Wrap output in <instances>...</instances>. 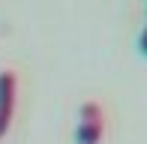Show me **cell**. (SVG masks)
<instances>
[{
    "label": "cell",
    "mask_w": 147,
    "mask_h": 144,
    "mask_svg": "<svg viewBox=\"0 0 147 144\" xmlns=\"http://www.w3.org/2000/svg\"><path fill=\"white\" fill-rule=\"evenodd\" d=\"M99 138H102V108L87 102V105H81L78 144H99Z\"/></svg>",
    "instance_id": "6da1fadb"
},
{
    "label": "cell",
    "mask_w": 147,
    "mask_h": 144,
    "mask_svg": "<svg viewBox=\"0 0 147 144\" xmlns=\"http://www.w3.org/2000/svg\"><path fill=\"white\" fill-rule=\"evenodd\" d=\"M12 108H15V72H0V135L9 129Z\"/></svg>",
    "instance_id": "7a4b0ae2"
},
{
    "label": "cell",
    "mask_w": 147,
    "mask_h": 144,
    "mask_svg": "<svg viewBox=\"0 0 147 144\" xmlns=\"http://www.w3.org/2000/svg\"><path fill=\"white\" fill-rule=\"evenodd\" d=\"M141 54H147V30L141 33Z\"/></svg>",
    "instance_id": "3957f363"
}]
</instances>
